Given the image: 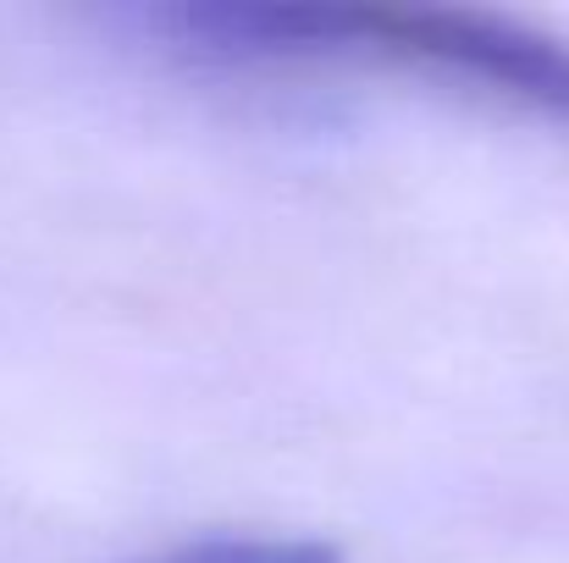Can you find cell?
I'll use <instances>...</instances> for the list:
<instances>
[{
	"instance_id": "obj_1",
	"label": "cell",
	"mask_w": 569,
	"mask_h": 563,
	"mask_svg": "<svg viewBox=\"0 0 569 563\" xmlns=\"http://www.w3.org/2000/svg\"><path fill=\"white\" fill-rule=\"evenodd\" d=\"M144 22L161 28L172 50L221 67L392 61L569 122V44L487 11L210 0V6H161Z\"/></svg>"
},
{
	"instance_id": "obj_2",
	"label": "cell",
	"mask_w": 569,
	"mask_h": 563,
	"mask_svg": "<svg viewBox=\"0 0 569 563\" xmlns=\"http://www.w3.org/2000/svg\"><path fill=\"white\" fill-rule=\"evenodd\" d=\"M139 563H343V553L316 536H204Z\"/></svg>"
}]
</instances>
